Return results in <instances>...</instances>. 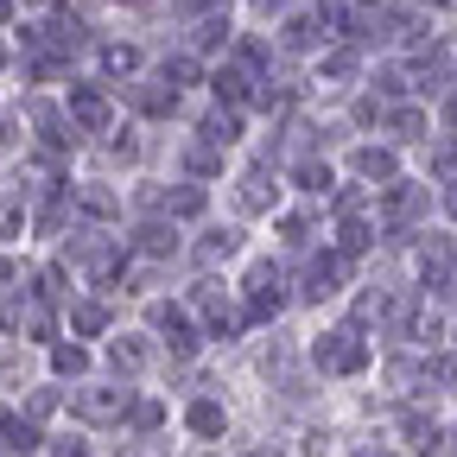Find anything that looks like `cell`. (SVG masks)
Masks as SVG:
<instances>
[{
	"label": "cell",
	"instance_id": "1",
	"mask_svg": "<svg viewBox=\"0 0 457 457\" xmlns=\"http://www.w3.org/2000/svg\"><path fill=\"white\" fill-rule=\"evenodd\" d=\"M318 369H337V375H356V369H369V343H362V330L350 324V330H330V337H318Z\"/></svg>",
	"mask_w": 457,
	"mask_h": 457
},
{
	"label": "cell",
	"instance_id": "2",
	"mask_svg": "<svg viewBox=\"0 0 457 457\" xmlns=\"http://www.w3.org/2000/svg\"><path fill=\"white\" fill-rule=\"evenodd\" d=\"M71 121H77L83 134H108L114 108H108V96H102L96 83H71Z\"/></svg>",
	"mask_w": 457,
	"mask_h": 457
},
{
	"label": "cell",
	"instance_id": "3",
	"mask_svg": "<svg viewBox=\"0 0 457 457\" xmlns=\"http://www.w3.org/2000/svg\"><path fill=\"white\" fill-rule=\"evenodd\" d=\"M134 407V387H83L77 394V420H121Z\"/></svg>",
	"mask_w": 457,
	"mask_h": 457
},
{
	"label": "cell",
	"instance_id": "4",
	"mask_svg": "<svg viewBox=\"0 0 457 457\" xmlns=\"http://www.w3.org/2000/svg\"><path fill=\"white\" fill-rule=\"evenodd\" d=\"M279 305H286V299H279V273H273V267H254V273H248V318L267 324V318H279Z\"/></svg>",
	"mask_w": 457,
	"mask_h": 457
},
{
	"label": "cell",
	"instance_id": "5",
	"mask_svg": "<svg viewBox=\"0 0 457 457\" xmlns=\"http://www.w3.org/2000/svg\"><path fill=\"white\" fill-rule=\"evenodd\" d=\"M248 83H261V77H254V71L242 64L236 51H228L222 64L210 71V96H216V102H242V96H248Z\"/></svg>",
	"mask_w": 457,
	"mask_h": 457
},
{
	"label": "cell",
	"instance_id": "6",
	"mask_svg": "<svg viewBox=\"0 0 457 457\" xmlns=\"http://www.w3.org/2000/svg\"><path fill=\"white\" fill-rule=\"evenodd\" d=\"M45 26H51V45H57V51H83V45H89V20L71 7V0H57Z\"/></svg>",
	"mask_w": 457,
	"mask_h": 457
},
{
	"label": "cell",
	"instance_id": "7",
	"mask_svg": "<svg viewBox=\"0 0 457 457\" xmlns=\"http://www.w3.org/2000/svg\"><path fill=\"white\" fill-rule=\"evenodd\" d=\"M153 330H165L171 356H197V330H191V318L179 305H153Z\"/></svg>",
	"mask_w": 457,
	"mask_h": 457
},
{
	"label": "cell",
	"instance_id": "8",
	"mask_svg": "<svg viewBox=\"0 0 457 457\" xmlns=\"http://www.w3.org/2000/svg\"><path fill=\"white\" fill-rule=\"evenodd\" d=\"M279 45L286 51H318V45H330V32L318 26V13H286L279 20Z\"/></svg>",
	"mask_w": 457,
	"mask_h": 457
},
{
	"label": "cell",
	"instance_id": "9",
	"mask_svg": "<svg viewBox=\"0 0 457 457\" xmlns=\"http://www.w3.org/2000/svg\"><path fill=\"white\" fill-rule=\"evenodd\" d=\"M134 108H140V114H171V108H179V83H171L165 71L146 77V83L134 89Z\"/></svg>",
	"mask_w": 457,
	"mask_h": 457
},
{
	"label": "cell",
	"instance_id": "10",
	"mask_svg": "<svg viewBox=\"0 0 457 457\" xmlns=\"http://www.w3.org/2000/svg\"><path fill=\"white\" fill-rule=\"evenodd\" d=\"M343 273H350V254H324V261H312V273H305V299H330Z\"/></svg>",
	"mask_w": 457,
	"mask_h": 457
},
{
	"label": "cell",
	"instance_id": "11",
	"mask_svg": "<svg viewBox=\"0 0 457 457\" xmlns=\"http://www.w3.org/2000/svg\"><path fill=\"white\" fill-rule=\"evenodd\" d=\"M191 299H197V312L210 318V330H216V337H228V330H236V324H242L236 312H228V299L216 293V279H204V286H197V293H191Z\"/></svg>",
	"mask_w": 457,
	"mask_h": 457
},
{
	"label": "cell",
	"instance_id": "12",
	"mask_svg": "<svg viewBox=\"0 0 457 457\" xmlns=\"http://www.w3.org/2000/svg\"><path fill=\"white\" fill-rule=\"evenodd\" d=\"M228 51V45H236V20H228V13H204L197 20V32H191V51Z\"/></svg>",
	"mask_w": 457,
	"mask_h": 457
},
{
	"label": "cell",
	"instance_id": "13",
	"mask_svg": "<svg viewBox=\"0 0 457 457\" xmlns=\"http://www.w3.org/2000/svg\"><path fill=\"white\" fill-rule=\"evenodd\" d=\"M96 64H102V77H134V71H140V45L108 38V45L96 51Z\"/></svg>",
	"mask_w": 457,
	"mask_h": 457
},
{
	"label": "cell",
	"instance_id": "14",
	"mask_svg": "<svg viewBox=\"0 0 457 457\" xmlns=\"http://www.w3.org/2000/svg\"><path fill=\"white\" fill-rule=\"evenodd\" d=\"M420 210H426V191L420 185H387V204H381L387 222H413Z\"/></svg>",
	"mask_w": 457,
	"mask_h": 457
},
{
	"label": "cell",
	"instance_id": "15",
	"mask_svg": "<svg viewBox=\"0 0 457 457\" xmlns=\"http://www.w3.org/2000/svg\"><path fill=\"white\" fill-rule=\"evenodd\" d=\"M356 171H362V179L394 185V153H381V146H356Z\"/></svg>",
	"mask_w": 457,
	"mask_h": 457
},
{
	"label": "cell",
	"instance_id": "16",
	"mask_svg": "<svg viewBox=\"0 0 457 457\" xmlns=\"http://www.w3.org/2000/svg\"><path fill=\"white\" fill-rule=\"evenodd\" d=\"M236 134H242V114H236V102H228V108H216L210 121H204V140H216V146H228Z\"/></svg>",
	"mask_w": 457,
	"mask_h": 457
},
{
	"label": "cell",
	"instance_id": "17",
	"mask_svg": "<svg viewBox=\"0 0 457 457\" xmlns=\"http://www.w3.org/2000/svg\"><path fill=\"white\" fill-rule=\"evenodd\" d=\"M242 210H273V185H267V171H261V165L242 179Z\"/></svg>",
	"mask_w": 457,
	"mask_h": 457
},
{
	"label": "cell",
	"instance_id": "18",
	"mask_svg": "<svg viewBox=\"0 0 457 457\" xmlns=\"http://www.w3.org/2000/svg\"><path fill=\"white\" fill-rule=\"evenodd\" d=\"M0 438H7V445H20V451H32V445H38V432H32V426H26L13 407H0Z\"/></svg>",
	"mask_w": 457,
	"mask_h": 457
},
{
	"label": "cell",
	"instance_id": "19",
	"mask_svg": "<svg viewBox=\"0 0 457 457\" xmlns=\"http://www.w3.org/2000/svg\"><path fill=\"white\" fill-rule=\"evenodd\" d=\"M191 432L197 438H222V407H216V400H197V407H191Z\"/></svg>",
	"mask_w": 457,
	"mask_h": 457
},
{
	"label": "cell",
	"instance_id": "20",
	"mask_svg": "<svg viewBox=\"0 0 457 457\" xmlns=\"http://www.w3.org/2000/svg\"><path fill=\"white\" fill-rule=\"evenodd\" d=\"M438 438H445V432H438L426 413H407V445H413V451H438Z\"/></svg>",
	"mask_w": 457,
	"mask_h": 457
},
{
	"label": "cell",
	"instance_id": "21",
	"mask_svg": "<svg viewBox=\"0 0 457 457\" xmlns=\"http://www.w3.org/2000/svg\"><path fill=\"white\" fill-rule=\"evenodd\" d=\"M32 121H38V134H45V146H64V140H71V134H64V114H57V108H45V102L32 108Z\"/></svg>",
	"mask_w": 457,
	"mask_h": 457
},
{
	"label": "cell",
	"instance_id": "22",
	"mask_svg": "<svg viewBox=\"0 0 457 457\" xmlns=\"http://www.w3.org/2000/svg\"><path fill=\"white\" fill-rule=\"evenodd\" d=\"M236 248H242V236H236V228H216V236H204V248H197V254H204V261H228Z\"/></svg>",
	"mask_w": 457,
	"mask_h": 457
},
{
	"label": "cell",
	"instance_id": "23",
	"mask_svg": "<svg viewBox=\"0 0 457 457\" xmlns=\"http://www.w3.org/2000/svg\"><path fill=\"white\" fill-rule=\"evenodd\" d=\"M387 128H394L400 140H420V134H426V114H420V108H394V114H387Z\"/></svg>",
	"mask_w": 457,
	"mask_h": 457
},
{
	"label": "cell",
	"instance_id": "24",
	"mask_svg": "<svg viewBox=\"0 0 457 457\" xmlns=\"http://www.w3.org/2000/svg\"><path fill=\"white\" fill-rule=\"evenodd\" d=\"M134 242H140V254H171V228L165 222H146Z\"/></svg>",
	"mask_w": 457,
	"mask_h": 457
},
{
	"label": "cell",
	"instance_id": "25",
	"mask_svg": "<svg viewBox=\"0 0 457 457\" xmlns=\"http://www.w3.org/2000/svg\"><path fill=\"white\" fill-rule=\"evenodd\" d=\"M369 242H375V228H369V222H343V242H337V248H343V254L356 261V254H362Z\"/></svg>",
	"mask_w": 457,
	"mask_h": 457
},
{
	"label": "cell",
	"instance_id": "26",
	"mask_svg": "<svg viewBox=\"0 0 457 457\" xmlns=\"http://www.w3.org/2000/svg\"><path fill=\"white\" fill-rule=\"evenodd\" d=\"M108 356H114V369H140V362H146V350H140L134 337H114V343H108Z\"/></svg>",
	"mask_w": 457,
	"mask_h": 457
},
{
	"label": "cell",
	"instance_id": "27",
	"mask_svg": "<svg viewBox=\"0 0 457 457\" xmlns=\"http://www.w3.org/2000/svg\"><path fill=\"white\" fill-rule=\"evenodd\" d=\"M185 165H191V171H222V146H216V140H204V146H191V153H185Z\"/></svg>",
	"mask_w": 457,
	"mask_h": 457
},
{
	"label": "cell",
	"instance_id": "28",
	"mask_svg": "<svg viewBox=\"0 0 457 457\" xmlns=\"http://www.w3.org/2000/svg\"><path fill=\"white\" fill-rule=\"evenodd\" d=\"M71 324H77V330H83V337H96V330H102V324H108V312H102V305H96V299H83V305H77V312H71Z\"/></svg>",
	"mask_w": 457,
	"mask_h": 457
},
{
	"label": "cell",
	"instance_id": "29",
	"mask_svg": "<svg viewBox=\"0 0 457 457\" xmlns=\"http://www.w3.org/2000/svg\"><path fill=\"white\" fill-rule=\"evenodd\" d=\"M51 362H57V375H83V369H89V356L77 350V343H64V350H51Z\"/></svg>",
	"mask_w": 457,
	"mask_h": 457
},
{
	"label": "cell",
	"instance_id": "30",
	"mask_svg": "<svg viewBox=\"0 0 457 457\" xmlns=\"http://www.w3.org/2000/svg\"><path fill=\"white\" fill-rule=\"evenodd\" d=\"M171 216H204V191H197V185L171 191Z\"/></svg>",
	"mask_w": 457,
	"mask_h": 457
},
{
	"label": "cell",
	"instance_id": "31",
	"mask_svg": "<svg viewBox=\"0 0 457 457\" xmlns=\"http://www.w3.org/2000/svg\"><path fill=\"white\" fill-rule=\"evenodd\" d=\"M134 426H140V432H159V426H165V407H159V400H140V407H134Z\"/></svg>",
	"mask_w": 457,
	"mask_h": 457
},
{
	"label": "cell",
	"instance_id": "32",
	"mask_svg": "<svg viewBox=\"0 0 457 457\" xmlns=\"http://www.w3.org/2000/svg\"><path fill=\"white\" fill-rule=\"evenodd\" d=\"M299 185H305V191H324V185H330V165L305 159V165H299Z\"/></svg>",
	"mask_w": 457,
	"mask_h": 457
},
{
	"label": "cell",
	"instance_id": "33",
	"mask_svg": "<svg viewBox=\"0 0 457 457\" xmlns=\"http://www.w3.org/2000/svg\"><path fill=\"white\" fill-rule=\"evenodd\" d=\"M179 13H191V20H204V13H228V0H171Z\"/></svg>",
	"mask_w": 457,
	"mask_h": 457
},
{
	"label": "cell",
	"instance_id": "34",
	"mask_svg": "<svg viewBox=\"0 0 457 457\" xmlns=\"http://www.w3.org/2000/svg\"><path fill=\"white\" fill-rule=\"evenodd\" d=\"M83 210H89V216H114V197H108V191H83Z\"/></svg>",
	"mask_w": 457,
	"mask_h": 457
},
{
	"label": "cell",
	"instance_id": "35",
	"mask_svg": "<svg viewBox=\"0 0 457 457\" xmlns=\"http://www.w3.org/2000/svg\"><path fill=\"white\" fill-rule=\"evenodd\" d=\"M432 165H438V171H445V179H451V171H457V140H445V146L432 153Z\"/></svg>",
	"mask_w": 457,
	"mask_h": 457
},
{
	"label": "cell",
	"instance_id": "36",
	"mask_svg": "<svg viewBox=\"0 0 457 457\" xmlns=\"http://www.w3.org/2000/svg\"><path fill=\"white\" fill-rule=\"evenodd\" d=\"M248 7H254L261 20H273V13H293V0H248Z\"/></svg>",
	"mask_w": 457,
	"mask_h": 457
},
{
	"label": "cell",
	"instance_id": "37",
	"mask_svg": "<svg viewBox=\"0 0 457 457\" xmlns=\"http://www.w3.org/2000/svg\"><path fill=\"white\" fill-rule=\"evenodd\" d=\"M362 204H369V197H362V191H337V210H343V216H356V210H362Z\"/></svg>",
	"mask_w": 457,
	"mask_h": 457
},
{
	"label": "cell",
	"instance_id": "38",
	"mask_svg": "<svg viewBox=\"0 0 457 457\" xmlns=\"http://www.w3.org/2000/svg\"><path fill=\"white\" fill-rule=\"evenodd\" d=\"M20 20V0H0V26H13Z\"/></svg>",
	"mask_w": 457,
	"mask_h": 457
},
{
	"label": "cell",
	"instance_id": "39",
	"mask_svg": "<svg viewBox=\"0 0 457 457\" xmlns=\"http://www.w3.org/2000/svg\"><path fill=\"white\" fill-rule=\"evenodd\" d=\"M57 457H89V451H83V445H71V438H64V445H57Z\"/></svg>",
	"mask_w": 457,
	"mask_h": 457
},
{
	"label": "cell",
	"instance_id": "40",
	"mask_svg": "<svg viewBox=\"0 0 457 457\" xmlns=\"http://www.w3.org/2000/svg\"><path fill=\"white\" fill-rule=\"evenodd\" d=\"M445 121H451V128H457V96H451V102H445Z\"/></svg>",
	"mask_w": 457,
	"mask_h": 457
},
{
	"label": "cell",
	"instance_id": "41",
	"mask_svg": "<svg viewBox=\"0 0 457 457\" xmlns=\"http://www.w3.org/2000/svg\"><path fill=\"white\" fill-rule=\"evenodd\" d=\"M7 64H13V51H7V38H0V71H7Z\"/></svg>",
	"mask_w": 457,
	"mask_h": 457
},
{
	"label": "cell",
	"instance_id": "42",
	"mask_svg": "<svg viewBox=\"0 0 457 457\" xmlns=\"http://www.w3.org/2000/svg\"><path fill=\"white\" fill-rule=\"evenodd\" d=\"M20 7H45V13H51V7H57V0H20Z\"/></svg>",
	"mask_w": 457,
	"mask_h": 457
},
{
	"label": "cell",
	"instance_id": "43",
	"mask_svg": "<svg viewBox=\"0 0 457 457\" xmlns=\"http://www.w3.org/2000/svg\"><path fill=\"white\" fill-rule=\"evenodd\" d=\"M432 7H438V13H457V0H432Z\"/></svg>",
	"mask_w": 457,
	"mask_h": 457
},
{
	"label": "cell",
	"instance_id": "44",
	"mask_svg": "<svg viewBox=\"0 0 457 457\" xmlns=\"http://www.w3.org/2000/svg\"><path fill=\"white\" fill-rule=\"evenodd\" d=\"M7 273H13V267H7V261H0V279H7Z\"/></svg>",
	"mask_w": 457,
	"mask_h": 457
},
{
	"label": "cell",
	"instance_id": "45",
	"mask_svg": "<svg viewBox=\"0 0 457 457\" xmlns=\"http://www.w3.org/2000/svg\"><path fill=\"white\" fill-rule=\"evenodd\" d=\"M451 216H457V191H451Z\"/></svg>",
	"mask_w": 457,
	"mask_h": 457
},
{
	"label": "cell",
	"instance_id": "46",
	"mask_svg": "<svg viewBox=\"0 0 457 457\" xmlns=\"http://www.w3.org/2000/svg\"><path fill=\"white\" fill-rule=\"evenodd\" d=\"M0 457H13V451H0ZM20 457H26V451H20Z\"/></svg>",
	"mask_w": 457,
	"mask_h": 457
},
{
	"label": "cell",
	"instance_id": "47",
	"mask_svg": "<svg viewBox=\"0 0 457 457\" xmlns=\"http://www.w3.org/2000/svg\"><path fill=\"white\" fill-rule=\"evenodd\" d=\"M248 457H267V451H248Z\"/></svg>",
	"mask_w": 457,
	"mask_h": 457
}]
</instances>
